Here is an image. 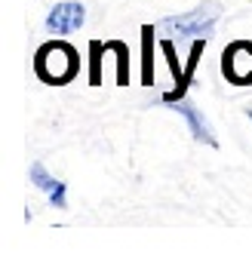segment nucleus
<instances>
[{
    "label": "nucleus",
    "mask_w": 252,
    "mask_h": 258,
    "mask_svg": "<svg viewBox=\"0 0 252 258\" xmlns=\"http://www.w3.org/2000/svg\"><path fill=\"white\" fill-rule=\"evenodd\" d=\"M246 117H249V120H252V108H246Z\"/></svg>",
    "instance_id": "obj_11"
},
{
    "label": "nucleus",
    "mask_w": 252,
    "mask_h": 258,
    "mask_svg": "<svg viewBox=\"0 0 252 258\" xmlns=\"http://www.w3.org/2000/svg\"><path fill=\"white\" fill-rule=\"evenodd\" d=\"M105 46L117 55V86H130V46L123 40H105Z\"/></svg>",
    "instance_id": "obj_9"
},
{
    "label": "nucleus",
    "mask_w": 252,
    "mask_h": 258,
    "mask_svg": "<svg viewBox=\"0 0 252 258\" xmlns=\"http://www.w3.org/2000/svg\"><path fill=\"white\" fill-rule=\"evenodd\" d=\"M31 181H34V187H40L43 194H49V203L55 209H68V184L52 178L43 163H31Z\"/></svg>",
    "instance_id": "obj_6"
},
{
    "label": "nucleus",
    "mask_w": 252,
    "mask_h": 258,
    "mask_svg": "<svg viewBox=\"0 0 252 258\" xmlns=\"http://www.w3.org/2000/svg\"><path fill=\"white\" fill-rule=\"evenodd\" d=\"M160 49H163V55H166V64H169V74H172V80H175V86L169 89V92H163V105H175V102H181L184 95H187V83L184 80V64L178 61V55H175V43L166 37V40H160Z\"/></svg>",
    "instance_id": "obj_5"
},
{
    "label": "nucleus",
    "mask_w": 252,
    "mask_h": 258,
    "mask_svg": "<svg viewBox=\"0 0 252 258\" xmlns=\"http://www.w3.org/2000/svg\"><path fill=\"white\" fill-rule=\"evenodd\" d=\"M218 16H222V7H218V4H206V7H197L191 13L163 19L160 25H157V31H172L178 40L181 37H209L215 31Z\"/></svg>",
    "instance_id": "obj_2"
},
{
    "label": "nucleus",
    "mask_w": 252,
    "mask_h": 258,
    "mask_svg": "<svg viewBox=\"0 0 252 258\" xmlns=\"http://www.w3.org/2000/svg\"><path fill=\"white\" fill-rule=\"evenodd\" d=\"M222 74L234 86H252V40H231L225 46Z\"/></svg>",
    "instance_id": "obj_3"
},
{
    "label": "nucleus",
    "mask_w": 252,
    "mask_h": 258,
    "mask_svg": "<svg viewBox=\"0 0 252 258\" xmlns=\"http://www.w3.org/2000/svg\"><path fill=\"white\" fill-rule=\"evenodd\" d=\"M86 22V10L77 0H65V4H55L46 13V31L49 34H71V31L83 28Z\"/></svg>",
    "instance_id": "obj_4"
},
{
    "label": "nucleus",
    "mask_w": 252,
    "mask_h": 258,
    "mask_svg": "<svg viewBox=\"0 0 252 258\" xmlns=\"http://www.w3.org/2000/svg\"><path fill=\"white\" fill-rule=\"evenodd\" d=\"M172 111H178V114L187 120V129H191L194 142L209 145V148H215V145H218V142H215V136H212V129H209V123H206V117L200 114V108H194L187 99H181V102H175V105H172Z\"/></svg>",
    "instance_id": "obj_7"
},
{
    "label": "nucleus",
    "mask_w": 252,
    "mask_h": 258,
    "mask_svg": "<svg viewBox=\"0 0 252 258\" xmlns=\"http://www.w3.org/2000/svg\"><path fill=\"white\" fill-rule=\"evenodd\" d=\"M34 74L46 86H65L80 74V52L68 40H46L34 52Z\"/></svg>",
    "instance_id": "obj_1"
},
{
    "label": "nucleus",
    "mask_w": 252,
    "mask_h": 258,
    "mask_svg": "<svg viewBox=\"0 0 252 258\" xmlns=\"http://www.w3.org/2000/svg\"><path fill=\"white\" fill-rule=\"evenodd\" d=\"M108 52L105 40H89V86H102V55Z\"/></svg>",
    "instance_id": "obj_10"
},
{
    "label": "nucleus",
    "mask_w": 252,
    "mask_h": 258,
    "mask_svg": "<svg viewBox=\"0 0 252 258\" xmlns=\"http://www.w3.org/2000/svg\"><path fill=\"white\" fill-rule=\"evenodd\" d=\"M154 25H142V86H154Z\"/></svg>",
    "instance_id": "obj_8"
}]
</instances>
